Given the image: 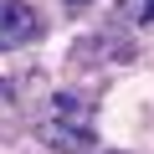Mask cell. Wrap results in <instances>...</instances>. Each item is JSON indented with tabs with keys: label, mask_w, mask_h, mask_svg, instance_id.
I'll list each match as a JSON object with an SVG mask.
<instances>
[{
	"label": "cell",
	"mask_w": 154,
	"mask_h": 154,
	"mask_svg": "<svg viewBox=\"0 0 154 154\" xmlns=\"http://www.w3.org/2000/svg\"><path fill=\"white\" fill-rule=\"evenodd\" d=\"M113 154H123V149H113Z\"/></svg>",
	"instance_id": "5"
},
{
	"label": "cell",
	"mask_w": 154,
	"mask_h": 154,
	"mask_svg": "<svg viewBox=\"0 0 154 154\" xmlns=\"http://www.w3.org/2000/svg\"><path fill=\"white\" fill-rule=\"evenodd\" d=\"M41 36V16L26 5V0H0V51L31 46Z\"/></svg>",
	"instance_id": "2"
},
{
	"label": "cell",
	"mask_w": 154,
	"mask_h": 154,
	"mask_svg": "<svg viewBox=\"0 0 154 154\" xmlns=\"http://www.w3.org/2000/svg\"><path fill=\"white\" fill-rule=\"evenodd\" d=\"M123 11H128V21H139V26H154V0H123Z\"/></svg>",
	"instance_id": "3"
},
{
	"label": "cell",
	"mask_w": 154,
	"mask_h": 154,
	"mask_svg": "<svg viewBox=\"0 0 154 154\" xmlns=\"http://www.w3.org/2000/svg\"><path fill=\"white\" fill-rule=\"evenodd\" d=\"M36 134H41L46 149H62V154H82V149H93V139H98V128H93V103L77 98V93H57L51 108L41 113Z\"/></svg>",
	"instance_id": "1"
},
{
	"label": "cell",
	"mask_w": 154,
	"mask_h": 154,
	"mask_svg": "<svg viewBox=\"0 0 154 154\" xmlns=\"http://www.w3.org/2000/svg\"><path fill=\"white\" fill-rule=\"evenodd\" d=\"M62 5H67L72 16H82V11H88V0H62Z\"/></svg>",
	"instance_id": "4"
}]
</instances>
